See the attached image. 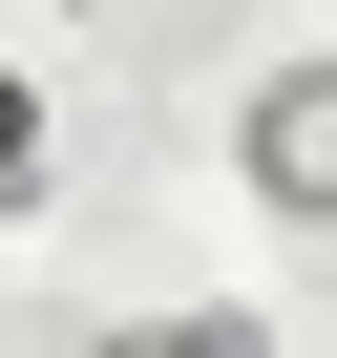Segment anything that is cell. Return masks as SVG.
<instances>
[{"label":"cell","mask_w":337,"mask_h":358,"mask_svg":"<svg viewBox=\"0 0 337 358\" xmlns=\"http://www.w3.org/2000/svg\"><path fill=\"white\" fill-rule=\"evenodd\" d=\"M43 190H64V85L0 64V211H43Z\"/></svg>","instance_id":"2"},{"label":"cell","mask_w":337,"mask_h":358,"mask_svg":"<svg viewBox=\"0 0 337 358\" xmlns=\"http://www.w3.org/2000/svg\"><path fill=\"white\" fill-rule=\"evenodd\" d=\"M43 22H106V0H43Z\"/></svg>","instance_id":"3"},{"label":"cell","mask_w":337,"mask_h":358,"mask_svg":"<svg viewBox=\"0 0 337 358\" xmlns=\"http://www.w3.org/2000/svg\"><path fill=\"white\" fill-rule=\"evenodd\" d=\"M232 169H253L274 232H337V64H274V85L232 106Z\"/></svg>","instance_id":"1"}]
</instances>
